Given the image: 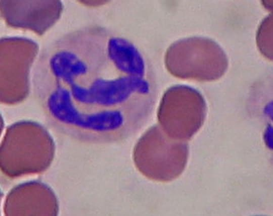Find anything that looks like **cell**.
Returning a JSON list of instances; mask_svg holds the SVG:
<instances>
[{
  "mask_svg": "<svg viewBox=\"0 0 273 216\" xmlns=\"http://www.w3.org/2000/svg\"><path fill=\"white\" fill-rule=\"evenodd\" d=\"M46 118L57 131L89 144L119 142L141 130L139 122L129 114L121 112L82 113L69 101L52 106L47 112Z\"/></svg>",
  "mask_w": 273,
  "mask_h": 216,
  "instance_id": "6da1fadb",
  "label": "cell"
},
{
  "mask_svg": "<svg viewBox=\"0 0 273 216\" xmlns=\"http://www.w3.org/2000/svg\"><path fill=\"white\" fill-rule=\"evenodd\" d=\"M166 66L173 75L199 81L218 79L226 72L228 59L214 40L194 36L178 40L168 48Z\"/></svg>",
  "mask_w": 273,
  "mask_h": 216,
  "instance_id": "7a4b0ae2",
  "label": "cell"
},
{
  "mask_svg": "<svg viewBox=\"0 0 273 216\" xmlns=\"http://www.w3.org/2000/svg\"><path fill=\"white\" fill-rule=\"evenodd\" d=\"M187 144L169 137L155 126L147 131L135 148L134 160L138 171L147 179L168 182L178 178L186 167Z\"/></svg>",
  "mask_w": 273,
  "mask_h": 216,
  "instance_id": "3957f363",
  "label": "cell"
},
{
  "mask_svg": "<svg viewBox=\"0 0 273 216\" xmlns=\"http://www.w3.org/2000/svg\"><path fill=\"white\" fill-rule=\"evenodd\" d=\"M206 112L205 99L198 91L177 85L165 93L158 117L163 132L169 137L185 141L191 138L202 127Z\"/></svg>",
  "mask_w": 273,
  "mask_h": 216,
  "instance_id": "277c9868",
  "label": "cell"
},
{
  "mask_svg": "<svg viewBox=\"0 0 273 216\" xmlns=\"http://www.w3.org/2000/svg\"><path fill=\"white\" fill-rule=\"evenodd\" d=\"M59 1H1V14L9 26L42 34L58 20L62 10Z\"/></svg>",
  "mask_w": 273,
  "mask_h": 216,
  "instance_id": "5b68a950",
  "label": "cell"
},
{
  "mask_svg": "<svg viewBox=\"0 0 273 216\" xmlns=\"http://www.w3.org/2000/svg\"><path fill=\"white\" fill-rule=\"evenodd\" d=\"M272 16L268 15L260 24L256 36L257 46L262 54L272 59Z\"/></svg>",
  "mask_w": 273,
  "mask_h": 216,
  "instance_id": "8992f818",
  "label": "cell"
}]
</instances>
